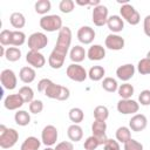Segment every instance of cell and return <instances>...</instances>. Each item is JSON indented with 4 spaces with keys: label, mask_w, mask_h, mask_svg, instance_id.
Here are the masks:
<instances>
[{
    "label": "cell",
    "mask_w": 150,
    "mask_h": 150,
    "mask_svg": "<svg viewBox=\"0 0 150 150\" xmlns=\"http://www.w3.org/2000/svg\"><path fill=\"white\" fill-rule=\"evenodd\" d=\"M19 139V132L13 128H7L0 124V146L2 149H9L16 144Z\"/></svg>",
    "instance_id": "obj_1"
},
{
    "label": "cell",
    "mask_w": 150,
    "mask_h": 150,
    "mask_svg": "<svg viewBox=\"0 0 150 150\" xmlns=\"http://www.w3.org/2000/svg\"><path fill=\"white\" fill-rule=\"evenodd\" d=\"M43 94L52 100H57V101H66L70 96V91L67 87H63L61 84H56L53 81L48 84V87L45 89Z\"/></svg>",
    "instance_id": "obj_2"
},
{
    "label": "cell",
    "mask_w": 150,
    "mask_h": 150,
    "mask_svg": "<svg viewBox=\"0 0 150 150\" xmlns=\"http://www.w3.org/2000/svg\"><path fill=\"white\" fill-rule=\"evenodd\" d=\"M40 27L46 30V32H56L61 30L62 26V19L60 15L56 14H50V15H45L40 19Z\"/></svg>",
    "instance_id": "obj_3"
},
{
    "label": "cell",
    "mask_w": 150,
    "mask_h": 150,
    "mask_svg": "<svg viewBox=\"0 0 150 150\" xmlns=\"http://www.w3.org/2000/svg\"><path fill=\"white\" fill-rule=\"evenodd\" d=\"M120 14H121V18L127 21L129 25L131 26H136L141 21V15L135 9V7L132 5H130L129 2L128 4H124L121 6L120 8Z\"/></svg>",
    "instance_id": "obj_4"
},
{
    "label": "cell",
    "mask_w": 150,
    "mask_h": 150,
    "mask_svg": "<svg viewBox=\"0 0 150 150\" xmlns=\"http://www.w3.org/2000/svg\"><path fill=\"white\" fill-rule=\"evenodd\" d=\"M71 43V30L69 27H62L61 30L59 32L57 35V40H56V45H55V49L67 54L69 50Z\"/></svg>",
    "instance_id": "obj_5"
},
{
    "label": "cell",
    "mask_w": 150,
    "mask_h": 150,
    "mask_svg": "<svg viewBox=\"0 0 150 150\" xmlns=\"http://www.w3.org/2000/svg\"><path fill=\"white\" fill-rule=\"evenodd\" d=\"M28 47L29 50H36L40 52L41 49H43L47 45H48V38L45 33L41 32H35L33 34H30L28 36Z\"/></svg>",
    "instance_id": "obj_6"
},
{
    "label": "cell",
    "mask_w": 150,
    "mask_h": 150,
    "mask_svg": "<svg viewBox=\"0 0 150 150\" xmlns=\"http://www.w3.org/2000/svg\"><path fill=\"white\" fill-rule=\"evenodd\" d=\"M66 74L67 76L75 81V82H83L87 77H88V73L87 70L79 63H71L67 67V70H66Z\"/></svg>",
    "instance_id": "obj_7"
},
{
    "label": "cell",
    "mask_w": 150,
    "mask_h": 150,
    "mask_svg": "<svg viewBox=\"0 0 150 150\" xmlns=\"http://www.w3.org/2000/svg\"><path fill=\"white\" fill-rule=\"evenodd\" d=\"M138 109H139V103L132 98H127V100L121 98L117 102V110L123 115H135L138 111Z\"/></svg>",
    "instance_id": "obj_8"
},
{
    "label": "cell",
    "mask_w": 150,
    "mask_h": 150,
    "mask_svg": "<svg viewBox=\"0 0 150 150\" xmlns=\"http://www.w3.org/2000/svg\"><path fill=\"white\" fill-rule=\"evenodd\" d=\"M91 18H93V22L95 26L97 27H102L104 25H107V21H108V8L107 6L100 4L98 6L94 7L93 8V14H91Z\"/></svg>",
    "instance_id": "obj_9"
},
{
    "label": "cell",
    "mask_w": 150,
    "mask_h": 150,
    "mask_svg": "<svg viewBox=\"0 0 150 150\" xmlns=\"http://www.w3.org/2000/svg\"><path fill=\"white\" fill-rule=\"evenodd\" d=\"M57 137H59V132H57L56 127H54L52 124H48V125H46L42 129V132H41V142L46 146L54 145L56 143V141H57Z\"/></svg>",
    "instance_id": "obj_10"
},
{
    "label": "cell",
    "mask_w": 150,
    "mask_h": 150,
    "mask_svg": "<svg viewBox=\"0 0 150 150\" xmlns=\"http://www.w3.org/2000/svg\"><path fill=\"white\" fill-rule=\"evenodd\" d=\"M0 82H1V86L4 89L13 90L16 87L18 79H16L15 73L12 69H4L0 73Z\"/></svg>",
    "instance_id": "obj_11"
},
{
    "label": "cell",
    "mask_w": 150,
    "mask_h": 150,
    "mask_svg": "<svg viewBox=\"0 0 150 150\" xmlns=\"http://www.w3.org/2000/svg\"><path fill=\"white\" fill-rule=\"evenodd\" d=\"M105 130H107V123L105 121H97L95 120L91 124V132H93V136H95L98 142L101 143V145H103L108 137H107V134H105Z\"/></svg>",
    "instance_id": "obj_12"
},
{
    "label": "cell",
    "mask_w": 150,
    "mask_h": 150,
    "mask_svg": "<svg viewBox=\"0 0 150 150\" xmlns=\"http://www.w3.org/2000/svg\"><path fill=\"white\" fill-rule=\"evenodd\" d=\"M26 61L33 68H42L46 64V57L41 52L36 50H29L26 55Z\"/></svg>",
    "instance_id": "obj_13"
},
{
    "label": "cell",
    "mask_w": 150,
    "mask_h": 150,
    "mask_svg": "<svg viewBox=\"0 0 150 150\" xmlns=\"http://www.w3.org/2000/svg\"><path fill=\"white\" fill-rule=\"evenodd\" d=\"M104 45L108 49H111V50H121L124 48V45H125V41L124 39L118 35V34H109L105 40H104Z\"/></svg>",
    "instance_id": "obj_14"
},
{
    "label": "cell",
    "mask_w": 150,
    "mask_h": 150,
    "mask_svg": "<svg viewBox=\"0 0 150 150\" xmlns=\"http://www.w3.org/2000/svg\"><path fill=\"white\" fill-rule=\"evenodd\" d=\"M146 125H148V120L143 114H135L129 121V128L135 132L143 131L146 128Z\"/></svg>",
    "instance_id": "obj_15"
},
{
    "label": "cell",
    "mask_w": 150,
    "mask_h": 150,
    "mask_svg": "<svg viewBox=\"0 0 150 150\" xmlns=\"http://www.w3.org/2000/svg\"><path fill=\"white\" fill-rule=\"evenodd\" d=\"M77 40L83 45H90L95 39V30L89 26H82L77 30Z\"/></svg>",
    "instance_id": "obj_16"
},
{
    "label": "cell",
    "mask_w": 150,
    "mask_h": 150,
    "mask_svg": "<svg viewBox=\"0 0 150 150\" xmlns=\"http://www.w3.org/2000/svg\"><path fill=\"white\" fill-rule=\"evenodd\" d=\"M135 71L136 69L132 63H125V64L120 66L116 69V75L121 81L128 82L130 79H132V76L135 75Z\"/></svg>",
    "instance_id": "obj_17"
},
{
    "label": "cell",
    "mask_w": 150,
    "mask_h": 150,
    "mask_svg": "<svg viewBox=\"0 0 150 150\" xmlns=\"http://www.w3.org/2000/svg\"><path fill=\"white\" fill-rule=\"evenodd\" d=\"M66 55L64 53L57 50V49H53L49 57H48V64L53 68V69H60L63 63H64V60H66Z\"/></svg>",
    "instance_id": "obj_18"
},
{
    "label": "cell",
    "mask_w": 150,
    "mask_h": 150,
    "mask_svg": "<svg viewBox=\"0 0 150 150\" xmlns=\"http://www.w3.org/2000/svg\"><path fill=\"white\" fill-rule=\"evenodd\" d=\"M23 100L19 94H11L4 100V107L7 110H18L23 105Z\"/></svg>",
    "instance_id": "obj_19"
},
{
    "label": "cell",
    "mask_w": 150,
    "mask_h": 150,
    "mask_svg": "<svg viewBox=\"0 0 150 150\" xmlns=\"http://www.w3.org/2000/svg\"><path fill=\"white\" fill-rule=\"evenodd\" d=\"M107 26H108V28L114 34H117V33L123 30V28H124V20L120 15H111V16L108 18Z\"/></svg>",
    "instance_id": "obj_20"
},
{
    "label": "cell",
    "mask_w": 150,
    "mask_h": 150,
    "mask_svg": "<svg viewBox=\"0 0 150 150\" xmlns=\"http://www.w3.org/2000/svg\"><path fill=\"white\" fill-rule=\"evenodd\" d=\"M87 56L91 61H100L105 57V49L101 45H93L87 52Z\"/></svg>",
    "instance_id": "obj_21"
},
{
    "label": "cell",
    "mask_w": 150,
    "mask_h": 150,
    "mask_svg": "<svg viewBox=\"0 0 150 150\" xmlns=\"http://www.w3.org/2000/svg\"><path fill=\"white\" fill-rule=\"evenodd\" d=\"M87 56V52L84 50V48L80 45H76L74 47H71L70 52H69V57L74 63H80L82 62Z\"/></svg>",
    "instance_id": "obj_22"
},
{
    "label": "cell",
    "mask_w": 150,
    "mask_h": 150,
    "mask_svg": "<svg viewBox=\"0 0 150 150\" xmlns=\"http://www.w3.org/2000/svg\"><path fill=\"white\" fill-rule=\"evenodd\" d=\"M35 76H36L35 69L29 66L22 67L19 71V77L23 83H32L35 80Z\"/></svg>",
    "instance_id": "obj_23"
},
{
    "label": "cell",
    "mask_w": 150,
    "mask_h": 150,
    "mask_svg": "<svg viewBox=\"0 0 150 150\" xmlns=\"http://www.w3.org/2000/svg\"><path fill=\"white\" fill-rule=\"evenodd\" d=\"M67 135L71 142H79L83 137V130L79 124H71L67 129Z\"/></svg>",
    "instance_id": "obj_24"
},
{
    "label": "cell",
    "mask_w": 150,
    "mask_h": 150,
    "mask_svg": "<svg viewBox=\"0 0 150 150\" xmlns=\"http://www.w3.org/2000/svg\"><path fill=\"white\" fill-rule=\"evenodd\" d=\"M9 22H11V25H12L14 28H16V29L19 30L20 28H23V27H25V25H26V18L23 16L22 13H20V12H14V13H12L11 16H9Z\"/></svg>",
    "instance_id": "obj_25"
},
{
    "label": "cell",
    "mask_w": 150,
    "mask_h": 150,
    "mask_svg": "<svg viewBox=\"0 0 150 150\" xmlns=\"http://www.w3.org/2000/svg\"><path fill=\"white\" fill-rule=\"evenodd\" d=\"M41 143H42V142H41L40 139H38L36 137L29 136V137H27V138L22 142L20 149H21V150H39Z\"/></svg>",
    "instance_id": "obj_26"
},
{
    "label": "cell",
    "mask_w": 150,
    "mask_h": 150,
    "mask_svg": "<svg viewBox=\"0 0 150 150\" xmlns=\"http://www.w3.org/2000/svg\"><path fill=\"white\" fill-rule=\"evenodd\" d=\"M26 42V34L21 30H12L11 33V43L9 46L20 47Z\"/></svg>",
    "instance_id": "obj_27"
},
{
    "label": "cell",
    "mask_w": 150,
    "mask_h": 150,
    "mask_svg": "<svg viewBox=\"0 0 150 150\" xmlns=\"http://www.w3.org/2000/svg\"><path fill=\"white\" fill-rule=\"evenodd\" d=\"M117 93H118L120 97H121V98H123V100L131 98V96H132V95H134V93H135V88H134V86H132V84H130V83L125 82V83H123V84L118 86Z\"/></svg>",
    "instance_id": "obj_28"
},
{
    "label": "cell",
    "mask_w": 150,
    "mask_h": 150,
    "mask_svg": "<svg viewBox=\"0 0 150 150\" xmlns=\"http://www.w3.org/2000/svg\"><path fill=\"white\" fill-rule=\"evenodd\" d=\"M14 121L20 127H26L30 122V115L26 110H18L14 115Z\"/></svg>",
    "instance_id": "obj_29"
},
{
    "label": "cell",
    "mask_w": 150,
    "mask_h": 150,
    "mask_svg": "<svg viewBox=\"0 0 150 150\" xmlns=\"http://www.w3.org/2000/svg\"><path fill=\"white\" fill-rule=\"evenodd\" d=\"M131 138V131L129 127H120L116 130V141L120 143H127Z\"/></svg>",
    "instance_id": "obj_30"
},
{
    "label": "cell",
    "mask_w": 150,
    "mask_h": 150,
    "mask_svg": "<svg viewBox=\"0 0 150 150\" xmlns=\"http://www.w3.org/2000/svg\"><path fill=\"white\" fill-rule=\"evenodd\" d=\"M104 74H105V70H104L103 67H101V66H94V67H91L89 69L88 77L91 81H101L104 77Z\"/></svg>",
    "instance_id": "obj_31"
},
{
    "label": "cell",
    "mask_w": 150,
    "mask_h": 150,
    "mask_svg": "<svg viewBox=\"0 0 150 150\" xmlns=\"http://www.w3.org/2000/svg\"><path fill=\"white\" fill-rule=\"evenodd\" d=\"M68 116H69V120H70L74 124H79V123H81V122L83 121V118H84V112H83V110H82L81 108L75 107V108H71V109L69 110Z\"/></svg>",
    "instance_id": "obj_32"
},
{
    "label": "cell",
    "mask_w": 150,
    "mask_h": 150,
    "mask_svg": "<svg viewBox=\"0 0 150 150\" xmlns=\"http://www.w3.org/2000/svg\"><path fill=\"white\" fill-rule=\"evenodd\" d=\"M34 8H35V12H36L38 14H41V15L45 16V15L50 11L52 4H50L49 0H39V1L35 2Z\"/></svg>",
    "instance_id": "obj_33"
},
{
    "label": "cell",
    "mask_w": 150,
    "mask_h": 150,
    "mask_svg": "<svg viewBox=\"0 0 150 150\" xmlns=\"http://www.w3.org/2000/svg\"><path fill=\"white\" fill-rule=\"evenodd\" d=\"M5 57L9 62H16L21 59V50L18 47H8L6 49Z\"/></svg>",
    "instance_id": "obj_34"
},
{
    "label": "cell",
    "mask_w": 150,
    "mask_h": 150,
    "mask_svg": "<svg viewBox=\"0 0 150 150\" xmlns=\"http://www.w3.org/2000/svg\"><path fill=\"white\" fill-rule=\"evenodd\" d=\"M102 88L108 93H115L118 89V83L114 77H104L102 81Z\"/></svg>",
    "instance_id": "obj_35"
},
{
    "label": "cell",
    "mask_w": 150,
    "mask_h": 150,
    "mask_svg": "<svg viewBox=\"0 0 150 150\" xmlns=\"http://www.w3.org/2000/svg\"><path fill=\"white\" fill-rule=\"evenodd\" d=\"M18 94L22 97V100H23L25 103H30V102L34 100V91H33V89H32L29 86H23V87H21V88L19 89V93H18Z\"/></svg>",
    "instance_id": "obj_36"
},
{
    "label": "cell",
    "mask_w": 150,
    "mask_h": 150,
    "mask_svg": "<svg viewBox=\"0 0 150 150\" xmlns=\"http://www.w3.org/2000/svg\"><path fill=\"white\" fill-rule=\"evenodd\" d=\"M109 117V110L105 105H97L94 109V118L97 121H107Z\"/></svg>",
    "instance_id": "obj_37"
},
{
    "label": "cell",
    "mask_w": 150,
    "mask_h": 150,
    "mask_svg": "<svg viewBox=\"0 0 150 150\" xmlns=\"http://www.w3.org/2000/svg\"><path fill=\"white\" fill-rule=\"evenodd\" d=\"M137 70L142 75H150V59H141L137 64Z\"/></svg>",
    "instance_id": "obj_38"
},
{
    "label": "cell",
    "mask_w": 150,
    "mask_h": 150,
    "mask_svg": "<svg viewBox=\"0 0 150 150\" xmlns=\"http://www.w3.org/2000/svg\"><path fill=\"white\" fill-rule=\"evenodd\" d=\"M74 7H75V2L73 0H61L59 4V9L64 14L71 13L74 11Z\"/></svg>",
    "instance_id": "obj_39"
},
{
    "label": "cell",
    "mask_w": 150,
    "mask_h": 150,
    "mask_svg": "<svg viewBox=\"0 0 150 150\" xmlns=\"http://www.w3.org/2000/svg\"><path fill=\"white\" fill-rule=\"evenodd\" d=\"M101 143L98 142V139L95 137V136H89L86 141H84V144H83V148L86 150H95L97 146H100Z\"/></svg>",
    "instance_id": "obj_40"
},
{
    "label": "cell",
    "mask_w": 150,
    "mask_h": 150,
    "mask_svg": "<svg viewBox=\"0 0 150 150\" xmlns=\"http://www.w3.org/2000/svg\"><path fill=\"white\" fill-rule=\"evenodd\" d=\"M43 110V103L40 100H33L29 103V111L32 114H40Z\"/></svg>",
    "instance_id": "obj_41"
},
{
    "label": "cell",
    "mask_w": 150,
    "mask_h": 150,
    "mask_svg": "<svg viewBox=\"0 0 150 150\" xmlns=\"http://www.w3.org/2000/svg\"><path fill=\"white\" fill-rule=\"evenodd\" d=\"M124 150H143V144L134 138H130L127 143H124Z\"/></svg>",
    "instance_id": "obj_42"
},
{
    "label": "cell",
    "mask_w": 150,
    "mask_h": 150,
    "mask_svg": "<svg viewBox=\"0 0 150 150\" xmlns=\"http://www.w3.org/2000/svg\"><path fill=\"white\" fill-rule=\"evenodd\" d=\"M11 33L12 30L9 29H2L0 33V43L1 46H9L11 43Z\"/></svg>",
    "instance_id": "obj_43"
},
{
    "label": "cell",
    "mask_w": 150,
    "mask_h": 150,
    "mask_svg": "<svg viewBox=\"0 0 150 150\" xmlns=\"http://www.w3.org/2000/svg\"><path fill=\"white\" fill-rule=\"evenodd\" d=\"M138 102L142 105H149L150 104V90L149 89H144L141 91V94L138 95Z\"/></svg>",
    "instance_id": "obj_44"
},
{
    "label": "cell",
    "mask_w": 150,
    "mask_h": 150,
    "mask_svg": "<svg viewBox=\"0 0 150 150\" xmlns=\"http://www.w3.org/2000/svg\"><path fill=\"white\" fill-rule=\"evenodd\" d=\"M103 150H121L120 143L116 139L108 138L107 142L103 144Z\"/></svg>",
    "instance_id": "obj_45"
},
{
    "label": "cell",
    "mask_w": 150,
    "mask_h": 150,
    "mask_svg": "<svg viewBox=\"0 0 150 150\" xmlns=\"http://www.w3.org/2000/svg\"><path fill=\"white\" fill-rule=\"evenodd\" d=\"M54 149L55 150H74V145L71 142L63 141V142H60L59 144H56V146Z\"/></svg>",
    "instance_id": "obj_46"
},
{
    "label": "cell",
    "mask_w": 150,
    "mask_h": 150,
    "mask_svg": "<svg viewBox=\"0 0 150 150\" xmlns=\"http://www.w3.org/2000/svg\"><path fill=\"white\" fill-rule=\"evenodd\" d=\"M52 82V80H49V79H41L40 81H39V83H38V90L40 91V93H43L45 91V89L48 87V84Z\"/></svg>",
    "instance_id": "obj_47"
},
{
    "label": "cell",
    "mask_w": 150,
    "mask_h": 150,
    "mask_svg": "<svg viewBox=\"0 0 150 150\" xmlns=\"http://www.w3.org/2000/svg\"><path fill=\"white\" fill-rule=\"evenodd\" d=\"M143 30L146 36L150 38V15H146L143 21Z\"/></svg>",
    "instance_id": "obj_48"
},
{
    "label": "cell",
    "mask_w": 150,
    "mask_h": 150,
    "mask_svg": "<svg viewBox=\"0 0 150 150\" xmlns=\"http://www.w3.org/2000/svg\"><path fill=\"white\" fill-rule=\"evenodd\" d=\"M43 150H55V149H53L52 146H47L46 149H43Z\"/></svg>",
    "instance_id": "obj_49"
},
{
    "label": "cell",
    "mask_w": 150,
    "mask_h": 150,
    "mask_svg": "<svg viewBox=\"0 0 150 150\" xmlns=\"http://www.w3.org/2000/svg\"><path fill=\"white\" fill-rule=\"evenodd\" d=\"M146 57H148V59H150V50L146 53Z\"/></svg>",
    "instance_id": "obj_50"
}]
</instances>
